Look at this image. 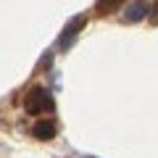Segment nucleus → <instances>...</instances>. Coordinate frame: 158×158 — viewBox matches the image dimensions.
<instances>
[{
    "label": "nucleus",
    "instance_id": "nucleus-5",
    "mask_svg": "<svg viewBox=\"0 0 158 158\" xmlns=\"http://www.w3.org/2000/svg\"><path fill=\"white\" fill-rule=\"evenodd\" d=\"M121 3H124V0H98L95 8H98V13H113Z\"/></svg>",
    "mask_w": 158,
    "mask_h": 158
},
{
    "label": "nucleus",
    "instance_id": "nucleus-4",
    "mask_svg": "<svg viewBox=\"0 0 158 158\" xmlns=\"http://www.w3.org/2000/svg\"><path fill=\"white\" fill-rule=\"evenodd\" d=\"M145 16H148V6H145V3H132V6L127 8V21H129V24L142 21Z\"/></svg>",
    "mask_w": 158,
    "mask_h": 158
},
{
    "label": "nucleus",
    "instance_id": "nucleus-1",
    "mask_svg": "<svg viewBox=\"0 0 158 158\" xmlns=\"http://www.w3.org/2000/svg\"><path fill=\"white\" fill-rule=\"evenodd\" d=\"M53 106H56V103H53L50 92H48L45 87H32V90L27 92V98H24V108H27V113H32V116L50 113Z\"/></svg>",
    "mask_w": 158,
    "mask_h": 158
},
{
    "label": "nucleus",
    "instance_id": "nucleus-2",
    "mask_svg": "<svg viewBox=\"0 0 158 158\" xmlns=\"http://www.w3.org/2000/svg\"><path fill=\"white\" fill-rule=\"evenodd\" d=\"M85 24H87L85 16H74L71 21H69V27L63 29V34H61V48H69V45H71L74 37L79 34V29H85Z\"/></svg>",
    "mask_w": 158,
    "mask_h": 158
},
{
    "label": "nucleus",
    "instance_id": "nucleus-3",
    "mask_svg": "<svg viewBox=\"0 0 158 158\" xmlns=\"http://www.w3.org/2000/svg\"><path fill=\"white\" fill-rule=\"evenodd\" d=\"M56 132H58L56 121H50V118H45V121H37V124H34L32 135L37 137V140H53V137H56Z\"/></svg>",
    "mask_w": 158,
    "mask_h": 158
},
{
    "label": "nucleus",
    "instance_id": "nucleus-6",
    "mask_svg": "<svg viewBox=\"0 0 158 158\" xmlns=\"http://www.w3.org/2000/svg\"><path fill=\"white\" fill-rule=\"evenodd\" d=\"M150 21L158 24V0H156V6H153V13H150Z\"/></svg>",
    "mask_w": 158,
    "mask_h": 158
}]
</instances>
